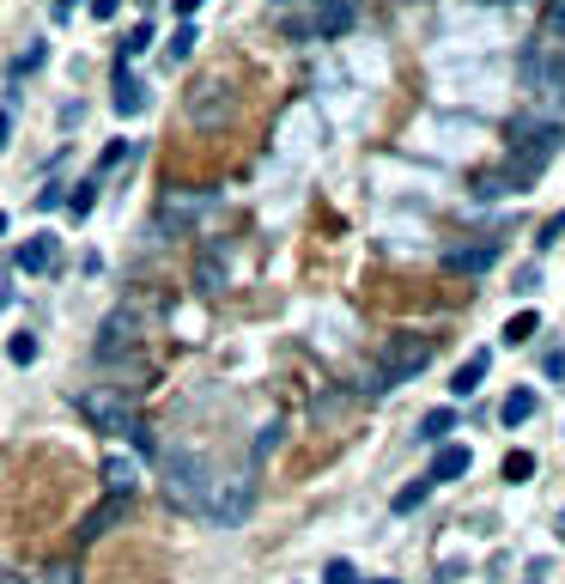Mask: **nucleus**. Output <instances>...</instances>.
<instances>
[{
    "label": "nucleus",
    "instance_id": "nucleus-1",
    "mask_svg": "<svg viewBox=\"0 0 565 584\" xmlns=\"http://www.w3.org/2000/svg\"><path fill=\"white\" fill-rule=\"evenodd\" d=\"M426 365H432V341H420V335H389V341H383V353H377L371 390H395V384L420 378Z\"/></svg>",
    "mask_w": 565,
    "mask_h": 584
},
{
    "label": "nucleus",
    "instance_id": "nucleus-2",
    "mask_svg": "<svg viewBox=\"0 0 565 584\" xmlns=\"http://www.w3.org/2000/svg\"><path fill=\"white\" fill-rule=\"evenodd\" d=\"M79 414H86L98 432H128L140 451H152V438H146V426L134 420V408H128V396H122V390H110V384H98V390H79Z\"/></svg>",
    "mask_w": 565,
    "mask_h": 584
},
{
    "label": "nucleus",
    "instance_id": "nucleus-3",
    "mask_svg": "<svg viewBox=\"0 0 565 584\" xmlns=\"http://www.w3.org/2000/svg\"><path fill=\"white\" fill-rule=\"evenodd\" d=\"M207 463L195 457V451H171L165 457V493H171V505L177 511H189V518H201L207 511Z\"/></svg>",
    "mask_w": 565,
    "mask_h": 584
},
{
    "label": "nucleus",
    "instance_id": "nucleus-4",
    "mask_svg": "<svg viewBox=\"0 0 565 584\" xmlns=\"http://www.w3.org/2000/svg\"><path fill=\"white\" fill-rule=\"evenodd\" d=\"M250 505H256V481H250V475H237V481H213V487H207V511H213V518H219L225 530L244 524V518H250Z\"/></svg>",
    "mask_w": 565,
    "mask_h": 584
},
{
    "label": "nucleus",
    "instance_id": "nucleus-5",
    "mask_svg": "<svg viewBox=\"0 0 565 584\" xmlns=\"http://www.w3.org/2000/svg\"><path fill=\"white\" fill-rule=\"evenodd\" d=\"M189 116H195V128H225V116H231V92H225V80H195V92H189Z\"/></svg>",
    "mask_w": 565,
    "mask_h": 584
},
{
    "label": "nucleus",
    "instance_id": "nucleus-6",
    "mask_svg": "<svg viewBox=\"0 0 565 584\" xmlns=\"http://www.w3.org/2000/svg\"><path fill=\"white\" fill-rule=\"evenodd\" d=\"M559 140H565V128H553V122H547V128H535V134L523 140V153L511 159V177H517V183H529V177H535V171L559 153Z\"/></svg>",
    "mask_w": 565,
    "mask_h": 584
},
{
    "label": "nucleus",
    "instance_id": "nucleus-7",
    "mask_svg": "<svg viewBox=\"0 0 565 584\" xmlns=\"http://www.w3.org/2000/svg\"><path fill=\"white\" fill-rule=\"evenodd\" d=\"M122 518H128V499H104V505H92L86 518H79V530H73V536H79V542H98V536H104V530H116Z\"/></svg>",
    "mask_w": 565,
    "mask_h": 584
},
{
    "label": "nucleus",
    "instance_id": "nucleus-8",
    "mask_svg": "<svg viewBox=\"0 0 565 584\" xmlns=\"http://www.w3.org/2000/svg\"><path fill=\"white\" fill-rule=\"evenodd\" d=\"M493 262H499V244H456V250L444 256L450 274H487Z\"/></svg>",
    "mask_w": 565,
    "mask_h": 584
},
{
    "label": "nucleus",
    "instance_id": "nucleus-9",
    "mask_svg": "<svg viewBox=\"0 0 565 584\" xmlns=\"http://www.w3.org/2000/svg\"><path fill=\"white\" fill-rule=\"evenodd\" d=\"M134 329H140V323H134L128 311H116V317L104 323V335H98V359H116L122 347H134Z\"/></svg>",
    "mask_w": 565,
    "mask_h": 584
},
{
    "label": "nucleus",
    "instance_id": "nucleus-10",
    "mask_svg": "<svg viewBox=\"0 0 565 584\" xmlns=\"http://www.w3.org/2000/svg\"><path fill=\"white\" fill-rule=\"evenodd\" d=\"M468 445H438V457H432V469H426V481L438 487V481H456V475H468Z\"/></svg>",
    "mask_w": 565,
    "mask_h": 584
},
{
    "label": "nucleus",
    "instance_id": "nucleus-11",
    "mask_svg": "<svg viewBox=\"0 0 565 584\" xmlns=\"http://www.w3.org/2000/svg\"><path fill=\"white\" fill-rule=\"evenodd\" d=\"M13 262H19V274H49V268H55V238H31V244H19Z\"/></svg>",
    "mask_w": 565,
    "mask_h": 584
},
{
    "label": "nucleus",
    "instance_id": "nucleus-12",
    "mask_svg": "<svg viewBox=\"0 0 565 584\" xmlns=\"http://www.w3.org/2000/svg\"><path fill=\"white\" fill-rule=\"evenodd\" d=\"M353 25V0H316V31L322 37H341Z\"/></svg>",
    "mask_w": 565,
    "mask_h": 584
},
{
    "label": "nucleus",
    "instance_id": "nucleus-13",
    "mask_svg": "<svg viewBox=\"0 0 565 584\" xmlns=\"http://www.w3.org/2000/svg\"><path fill=\"white\" fill-rule=\"evenodd\" d=\"M195 286H201V292H219V286H225V250H219V244H207V250L195 256Z\"/></svg>",
    "mask_w": 565,
    "mask_h": 584
},
{
    "label": "nucleus",
    "instance_id": "nucleus-14",
    "mask_svg": "<svg viewBox=\"0 0 565 584\" xmlns=\"http://www.w3.org/2000/svg\"><path fill=\"white\" fill-rule=\"evenodd\" d=\"M104 487H110V499H134V487H140V469H134L128 457H110V463H104Z\"/></svg>",
    "mask_w": 565,
    "mask_h": 584
},
{
    "label": "nucleus",
    "instance_id": "nucleus-15",
    "mask_svg": "<svg viewBox=\"0 0 565 584\" xmlns=\"http://www.w3.org/2000/svg\"><path fill=\"white\" fill-rule=\"evenodd\" d=\"M487 365H493V353H468V359L456 365L450 390H456V396H474V390H480V378H487Z\"/></svg>",
    "mask_w": 565,
    "mask_h": 584
},
{
    "label": "nucleus",
    "instance_id": "nucleus-16",
    "mask_svg": "<svg viewBox=\"0 0 565 584\" xmlns=\"http://www.w3.org/2000/svg\"><path fill=\"white\" fill-rule=\"evenodd\" d=\"M146 110V86L140 80H128V61L116 67V116H140Z\"/></svg>",
    "mask_w": 565,
    "mask_h": 584
},
{
    "label": "nucleus",
    "instance_id": "nucleus-17",
    "mask_svg": "<svg viewBox=\"0 0 565 584\" xmlns=\"http://www.w3.org/2000/svg\"><path fill=\"white\" fill-rule=\"evenodd\" d=\"M535 408H541V396H535V390L523 384V390H511V396H505V408H499V414H505V426H523V420H529Z\"/></svg>",
    "mask_w": 565,
    "mask_h": 584
},
{
    "label": "nucleus",
    "instance_id": "nucleus-18",
    "mask_svg": "<svg viewBox=\"0 0 565 584\" xmlns=\"http://www.w3.org/2000/svg\"><path fill=\"white\" fill-rule=\"evenodd\" d=\"M450 432H456V414H450V408H432V414L420 420V438H426V445H444Z\"/></svg>",
    "mask_w": 565,
    "mask_h": 584
},
{
    "label": "nucleus",
    "instance_id": "nucleus-19",
    "mask_svg": "<svg viewBox=\"0 0 565 584\" xmlns=\"http://www.w3.org/2000/svg\"><path fill=\"white\" fill-rule=\"evenodd\" d=\"M511 189H517V177H511V171H487V177L474 183V201H499V195H511Z\"/></svg>",
    "mask_w": 565,
    "mask_h": 584
},
{
    "label": "nucleus",
    "instance_id": "nucleus-20",
    "mask_svg": "<svg viewBox=\"0 0 565 584\" xmlns=\"http://www.w3.org/2000/svg\"><path fill=\"white\" fill-rule=\"evenodd\" d=\"M61 207H67V213H73V219H86V213H92V207H98V183H92V177H86V183H73V195H67V201H61Z\"/></svg>",
    "mask_w": 565,
    "mask_h": 584
},
{
    "label": "nucleus",
    "instance_id": "nucleus-21",
    "mask_svg": "<svg viewBox=\"0 0 565 584\" xmlns=\"http://www.w3.org/2000/svg\"><path fill=\"white\" fill-rule=\"evenodd\" d=\"M195 43H201V37H195V25H177V37L165 43V61H171V67H177V61H189V55H195Z\"/></svg>",
    "mask_w": 565,
    "mask_h": 584
},
{
    "label": "nucleus",
    "instance_id": "nucleus-22",
    "mask_svg": "<svg viewBox=\"0 0 565 584\" xmlns=\"http://www.w3.org/2000/svg\"><path fill=\"white\" fill-rule=\"evenodd\" d=\"M535 329H541V317H535V311H517V317L505 323V347H523Z\"/></svg>",
    "mask_w": 565,
    "mask_h": 584
},
{
    "label": "nucleus",
    "instance_id": "nucleus-23",
    "mask_svg": "<svg viewBox=\"0 0 565 584\" xmlns=\"http://www.w3.org/2000/svg\"><path fill=\"white\" fill-rule=\"evenodd\" d=\"M541 31L553 37V49H565V0H547V13H541Z\"/></svg>",
    "mask_w": 565,
    "mask_h": 584
},
{
    "label": "nucleus",
    "instance_id": "nucleus-24",
    "mask_svg": "<svg viewBox=\"0 0 565 584\" xmlns=\"http://www.w3.org/2000/svg\"><path fill=\"white\" fill-rule=\"evenodd\" d=\"M195 207H201L195 195H165V207H158V219H165V226H171V219H189Z\"/></svg>",
    "mask_w": 565,
    "mask_h": 584
},
{
    "label": "nucleus",
    "instance_id": "nucleus-25",
    "mask_svg": "<svg viewBox=\"0 0 565 584\" xmlns=\"http://www.w3.org/2000/svg\"><path fill=\"white\" fill-rule=\"evenodd\" d=\"M37 353H43V347H37V335H13V341H7V359H13V365H31Z\"/></svg>",
    "mask_w": 565,
    "mask_h": 584
},
{
    "label": "nucleus",
    "instance_id": "nucleus-26",
    "mask_svg": "<svg viewBox=\"0 0 565 584\" xmlns=\"http://www.w3.org/2000/svg\"><path fill=\"white\" fill-rule=\"evenodd\" d=\"M426 493H432V481L420 475L414 487H401V493H395V511H414V505H426Z\"/></svg>",
    "mask_w": 565,
    "mask_h": 584
},
{
    "label": "nucleus",
    "instance_id": "nucleus-27",
    "mask_svg": "<svg viewBox=\"0 0 565 584\" xmlns=\"http://www.w3.org/2000/svg\"><path fill=\"white\" fill-rule=\"evenodd\" d=\"M541 86H547L553 98H565V49H559V55L547 61V73H541Z\"/></svg>",
    "mask_w": 565,
    "mask_h": 584
},
{
    "label": "nucleus",
    "instance_id": "nucleus-28",
    "mask_svg": "<svg viewBox=\"0 0 565 584\" xmlns=\"http://www.w3.org/2000/svg\"><path fill=\"white\" fill-rule=\"evenodd\" d=\"M146 49H152V25L140 19V25L128 31V43H122V61H128V55H146Z\"/></svg>",
    "mask_w": 565,
    "mask_h": 584
},
{
    "label": "nucleus",
    "instance_id": "nucleus-29",
    "mask_svg": "<svg viewBox=\"0 0 565 584\" xmlns=\"http://www.w3.org/2000/svg\"><path fill=\"white\" fill-rule=\"evenodd\" d=\"M529 475H535V457L529 451H511L505 457V481H529Z\"/></svg>",
    "mask_w": 565,
    "mask_h": 584
},
{
    "label": "nucleus",
    "instance_id": "nucleus-30",
    "mask_svg": "<svg viewBox=\"0 0 565 584\" xmlns=\"http://www.w3.org/2000/svg\"><path fill=\"white\" fill-rule=\"evenodd\" d=\"M280 438H286V426H280V420H268V426L256 432V457H268V451L280 445Z\"/></svg>",
    "mask_w": 565,
    "mask_h": 584
},
{
    "label": "nucleus",
    "instance_id": "nucleus-31",
    "mask_svg": "<svg viewBox=\"0 0 565 584\" xmlns=\"http://www.w3.org/2000/svg\"><path fill=\"white\" fill-rule=\"evenodd\" d=\"M43 61H49V49H43V43H31V49H25V55L13 61V73H37Z\"/></svg>",
    "mask_w": 565,
    "mask_h": 584
},
{
    "label": "nucleus",
    "instance_id": "nucleus-32",
    "mask_svg": "<svg viewBox=\"0 0 565 584\" xmlns=\"http://www.w3.org/2000/svg\"><path fill=\"white\" fill-rule=\"evenodd\" d=\"M122 159H128V140H110V146H104V159H98V171H116Z\"/></svg>",
    "mask_w": 565,
    "mask_h": 584
},
{
    "label": "nucleus",
    "instance_id": "nucleus-33",
    "mask_svg": "<svg viewBox=\"0 0 565 584\" xmlns=\"http://www.w3.org/2000/svg\"><path fill=\"white\" fill-rule=\"evenodd\" d=\"M559 238H565V213H559V219H547V226H541V238H535V244H541V250H553Z\"/></svg>",
    "mask_w": 565,
    "mask_h": 584
},
{
    "label": "nucleus",
    "instance_id": "nucleus-34",
    "mask_svg": "<svg viewBox=\"0 0 565 584\" xmlns=\"http://www.w3.org/2000/svg\"><path fill=\"white\" fill-rule=\"evenodd\" d=\"M322 584H353V566L347 560H329V566H322Z\"/></svg>",
    "mask_w": 565,
    "mask_h": 584
},
{
    "label": "nucleus",
    "instance_id": "nucleus-35",
    "mask_svg": "<svg viewBox=\"0 0 565 584\" xmlns=\"http://www.w3.org/2000/svg\"><path fill=\"white\" fill-rule=\"evenodd\" d=\"M67 195H61V183H49V189H37V213H55Z\"/></svg>",
    "mask_w": 565,
    "mask_h": 584
},
{
    "label": "nucleus",
    "instance_id": "nucleus-36",
    "mask_svg": "<svg viewBox=\"0 0 565 584\" xmlns=\"http://www.w3.org/2000/svg\"><path fill=\"white\" fill-rule=\"evenodd\" d=\"M541 372H547V378H565V347H553V353L541 359Z\"/></svg>",
    "mask_w": 565,
    "mask_h": 584
},
{
    "label": "nucleus",
    "instance_id": "nucleus-37",
    "mask_svg": "<svg viewBox=\"0 0 565 584\" xmlns=\"http://www.w3.org/2000/svg\"><path fill=\"white\" fill-rule=\"evenodd\" d=\"M122 13V0H92V19H116Z\"/></svg>",
    "mask_w": 565,
    "mask_h": 584
},
{
    "label": "nucleus",
    "instance_id": "nucleus-38",
    "mask_svg": "<svg viewBox=\"0 0 565 584\" xmlns=\"http://www.w3.org/2000/svg\"><path fill=\"white\" fill-rule=\"evenodd\" d=\"M49 584H79V572H73V566H67V560H61V566H55V572H49Z\"/></svg>",
    "mask_w": 565,
    "mask_h": 584
},
{
    "label": "nucleus",
    "instance_id": "nucleus-39",
    "mask_svg": "<svg viewBox=\"0 0 565 584\" xmlns=\"http://www.w3.org/2000/svg\"><path fill=\"white\" fill-rule=\"evenodd\" d=\"M7 140H13V110H0V153H7Z\"/></svg>",
    "mask_w": 565,
    "mask_h": 584
},
{
    "label": "nucleus",
    "instance_id": "nucleus-40",
    "mask_svg": "<svg viewBox=\"0 0 565 584\" xmlns=\"http://www.w3.org/2000/svg\"><path fill=\"white\" fill-rule=\"evenodd\" d=\"M171 7H177V19H189V13L201 7V0H171Z\"/></svg>",
    "mask_w": 565,
    "mask_h": 584
},
{
    "label": "nucleus",
    "instance_id": "nucleus-41",
    "mask_svg": "<svg viewBox=\"0 0 565 584\" xmlns=\"http://www.w3.org/2000/svg\"><path fill=\"white\" fill-rule=\"evenodd\" d=\"M55 13H61V19H67V13H73V0H55Z\"/></svg>",
    "mask_w": 565,
    "mask_h": 584
},
{
    "label": "nucleus",
    "instance_id": "nucleus-42",
    "mask_svg": "<svg viewBox=\"0 0 565 584\" xmlns=\"http://www.w3.org/2000/svg\"><path fill=\"white\" fill-rule=\"evenodd\" d=\"M377 584H395V578H377Z\"/></svg>",
    "mask_w": 565,
    "mask_h": 584
},
{
    "label": "nucleus",
    "instance_id": "nucleus-43",
    "mask_svg": "<svg viewBox=\"0 0 565 584\" xmlns=\"http://www.w3.org/2000/svg\"><path fill=\"white\" fill-rule=\"evenodd\" d=\"M274 7H280V0H274Z\"/></svg>",
    "mask_w": 565,
    "mask_h": 584
}]
</instances>
